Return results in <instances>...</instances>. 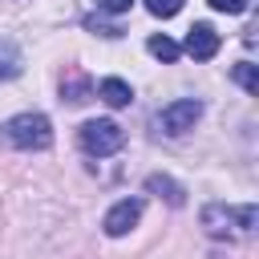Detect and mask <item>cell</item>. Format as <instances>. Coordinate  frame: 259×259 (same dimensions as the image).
Instances as JSON below:
<instances>
[{"mask_svg":"<svg viewBox=\"0 0 259 259\" xmlns=\"http://www.w3.org/2000/svg\"><path fill=\"white\" fill-rule=\"evenodd\" d=\"M198 219H202V231H206L210 239H219V243H235V239H243V235H251V231H255L259 210H255V202H243V206L206 202Z\"/></svg>","mask_w":259,"mask_h":259,"instance_id":"1","label":"cell"},{"mask_svg":"<svg viewBox=\"0 0 259 259\" xmlns=\"http://www.w3.org/2000/svg\"><path fill=\"white\" fill-rule=\"evenodd\" d=\"M0 134H4V142L16 146V150H49V146H53V121H49L45 113H32V109L8 117V121L0 125Z\"/></svg>","mask_w":259,"mask_h":259,"instance_id":"2","label":"cell"},{"mask_svg":"<svg viewBox=\"0 0 259 259\" xmlns=\"http://www.w3.org/2000/svg\"><path fill=\"white\" fill-rule=\"evenodd\" d=\"M77 146L89 154V158H109L125 146V130L113 121V117H97V121H85L77 130Z\"/></svg>","mask_w":259,"mask_h":259,"instance_id":"3","label":"cell"},{"mask_svg":"<svg viewBox=\"0 0 259 259\" xmlns=\"http://www.w3.org/2000/svg\"><path fill=\"white\" fill-rule=\"evenodd\" d=\"M198 117H202V101H198V97H178V101H170L166 109H158L154 125H158L166 138H182L186 130H194Z\"/></svg>","mask_w":259,"mask_h":259,"instance_id":"4","label":"cell"},{"mask_svg":"<svg viewBox=\"0 0 259 259\" xmlns=\"http://www.w3.org/2000/svg\"><path fill=\"white\" fill-rule=\"evenodd\" d=\"M138 219H142V198H121V202H113V206L105 210L101 231H105L109 239H121V235H130V231L138 227Z\"/></svg>","mask_w":259,"mask_h":259,"instance_id":"5","label":"cell"},{"mask_svg":"<svg viewBox=\"0 0 259 259\" xmlns=\"http://www.w3.org/2000/svg\"><path fill=\"white\" fill-rule=\"evenodd\" d=\"M219 45H223V40H219V32H214L210 24H202V20H198V24H190V28H186V40H182L178 49H182V53H190L194 61H210V57L219 53Z\"/></svg>","mask_w":259,"mask_h":259,"instance_id":"6","label":"cell"},{"mask_svg":"<svg viewBox=\"0 0 259 259\" xmlns=\"http://www.w3.org/2000/svg\"><path fill=\"white\" fill-rule=\"evenodd\" d=\"M146 190L158 194V198H166L170 206H186V186L174 182L170 174H150V178H146Z\"/></svg>","mask_w":259,"mask_h":259,"instance_id":"7","label":"cell"},{"mask_svg":"<svg viewBox=\"0 0 259 259\" xmlns=\"http://www.w3.org/2000/svg\"><path fill=\"white\" fill-rule=\"evenodd\" d=\"M97 97H101L105 105H113V109H125V105L134 101V89H130L121 77H105V81L97 85Z\"/></svg>","mask_w":259,"mask_h":259,"instance_id":"8","label":"cell"},{"mask_svg":"<svg viewBox=\"0 0 259 259\" xmlns=\"http://www.w3.org/2000/svg\"><path fill=\"white\" fill-rule=\"evenodd\" d=\"M20 65H24V57H20L16 40H0V81L20 77Z\"/></svg>","mask_w":259,"mask_h":259,"instance_id":"9","label":"cell"},{"mask_svg":"<svg viewBox=\"0 0 259 259\" xmlns=\"http://www.w3.org/2000/svg\"><path fill=\"white\" fill-rule=\"evenodd\" d=\"M146 53H150V57H158V61H166V65L182 57V49H178V40H170L166 32H154V36L146 40Z\"/></svg>","mask_w":259,"mask_h":259,"instance_id":"10","label":"cell"},{"mask_svg":"<svg viewBox=\"0 0 259 259\" xmlns=\"http://www.w3.org/2000/svg\"><path fill=\"white\" fill-rule=\"evenodd\" d=\"M231 81H235V85H243V89L255 97V93H259V65H251V61H239V65L231 69Z\"/></svg>","mask_w":259,"mask_h":259,"instance_id":"11","label":"cell"},{"mask_svg":"<svg viewBox=\"0 0 259 259\" xmlns=\"http://www.w3.org/2000/svg\"><path fill=\"white\" fill-rule=\"evenodd\" d=\"M89 93H93V85H89L85 77H77V73L61 81V97H65V101H73V105H81V101H89Z\"/></svg>","mask_w":259,"mask_h":259,"instance_id":"12","label":"cell"},{"mask_svg":"<svg viewBox=\"0 0 259 259\" xmlns=\"http://www.w3.org/2000/svg\"><path fill=\"white\" fill-rule=\"evenodd\" d=\"M146 8H150L154 16H162V20H170V16L182 12V0H146Z\"/></svg>","mask_w":259,"mask_h":259,"instance_id":"13","label":"cell"},{"mask_svg":"<svg viewBox=\"0 0 259 259\" xmlns=\"http://www.w3.org/2000/svg\"><path fill=\"white\" fill-rule=\"evenodd\" d=\"M214 12H227V16H239V12H247V0H206Z\"/></svg>","mask_w":259,"mask_h":259,"instance_id":"14","label":"cell"},{"mask_svg":"<svg viewBox=\"0 0 259 259\" xmlns=\"http://www.w3.org/2000/svg\"><path fill=\"white\" fill-rule=\"evenodd\" d=\"M130 8H134V0H97V12H109V16H121Z\"/></svg>","mask_w":259,"mask_h":259,"instance_id":"15","label":"cell"},{"mask_svg":"<svg viewBox=\"0 0 259 259\" xmlns=\"http://www.w3.org/2000/svg\"><path fill=\"white\" fill-rule=\"evenodd\" d=\"M85 28H93V32H101V36H121V28H117V24H101L97 16H85Z\"/></svg>","mask_w":259,"mask_h":259,"instance_id":"16","label":"cell"}]
</instances>
